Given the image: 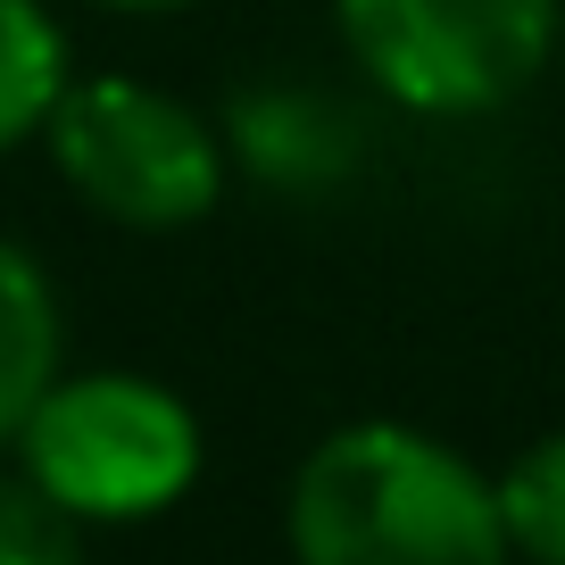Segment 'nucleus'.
I'll use <instances>...</instances> for the list:
<instances>
[{
  "label": "nucleus",
  "instance_id": "1",
  "mask_svg": "<svg viewBox=\"0 0 565 565\" xmlns=\"http://www.w3.org/2000/svg\"><path fill=\"white\" fill-rule=\"evenodd\" d=\"M300 565H508L499 491L433 433L341 424L291 482Z\"/></svg>",
  "mask_w": 565,
  "mask_h": 565
},
{
  "label": "nucleus",
  "instance_id": "2",
  "mask_svg": "<svg viewBox=\"0 0 565 565\" xmlns=\"http://www.w3.org/2000/svg\"><path fill=\"white\" fill-rule=\"evenodd\" d=\"M25 475L75 515V524H134L192 491L200 424L175 391L141 374H75L51 383L25 416Z\"/></svg>",
  "mask_w": 565,
  "mask_h": 565
},
{
  "label": "nucleus",
  "instance_id": "3",
  "mask_svg": "<svg viewBox=\"0 0 565 565\" xmlns=\"http://www.w3.org/2000/svg\"><path fill=\"white\" fill-rule=\"evenodd\" d=\"M333 25L416 117L508 108L557 51V0H333Z\"/></svg>",
  "mask_w": 565,
  "mask_h": 565
},
{
  "label": "nucleus",
  "instance_id": "4",
  "mask_svg": "<svg viewBox=\"0 0 565 565\" xmlns=\"http://www.w3.org/2000/svg\"><path fill=\"white\" fill-rule=\"evenodd\" d=\"M51 159L75 183V200H92L100 216L141 233L192 225L225 192V150L216 134L159 84L134 75H92L67 84L51 108Z\"/></svg>",
  "mask_w": 565,
  "mask_h": 565
},
{
  "label": "nucleus",
  "instance_id": "5",
  "mask_svg": "<svg viewBox=\"0 0 565 565\" xmlns=\"http://www.w3.org/2000/svg\"><path fill=\"white\" fill-rule=\"evenodd\" d=\"M233 141L266 183H291V192H317V183L350 175V117L333 100H308V92H242L233 100Z\"/></svg>",
  "mask_w": 565,
  "mask_h": 565
},
{
  "label": "nucleus",
  "instance_id": "6",
  "mask_svg": "<svg viewBox=\"0 0 565 565\" xmlns=\"http://www.w3.org/2000/svg\"><path fill=\"white\" fill-rule=\"evenodd\" d=\"M58 383V300L18 242H0V441H18Z\"/></svg>",
  "mask_w": 565,
  "mask_h": 565
},
{
  "label": "nucleus",
  "instance_id": "7",
  "mask_svg": "<svg viewBox=\"0 0 565 565\" xmlns=\"http://www.w3.org/2000/svg\"><path fill=\"white\" fill-rule=\"evenodd\" d=\"M67 92V42L42 0H0V150H18L34 125H51Z\"/></svg>",
  "mask_w": 565,
  "mask_h": 565
},
{
  "label": "nucleus",
  "instance_id": "8",
  "mask_svg": "<svg viewBox=\"0 0 565 565\" xmlns=\"http://www.w3.org/2000/svg\"><path fill=\"white\" fill-rule=\"evenodd\" d=\"M499 491V524H508V548L532 565H565V433L532 441L508 475L491 482Z\"/></svg>",
  "mask_w": 565,
  "mask_h": 565
},
{
  "label": "nucleus",
  "instance_id": "9",
  "mask_svg": "<svg viewBox=\"0 0 565 565\" xmlns=\"http://www.w3.org/2000/svg\"><path fill=\"white\" fill-rule=\"evenodd\" d=\"M0 565H84L75 515L34 475H0Z\"/></svg>",
  "mask_w": 565,
  "mask_h": 565
},
{
  "label": "nucleus",
  "instance_id": "10",
  "mask_svg": "<svg viewBox=\"0 0 565 565\" xmlns=\"http://www.w3.org/2000/svg\"><path fill=\"white\" fill-rule=\"evenodd\" d=\"M100 9H141V18H159V9H192V0H100Z\"/></svg>",
  "mask_w": 565,
  "mask_h": 565
}]
</instances>
